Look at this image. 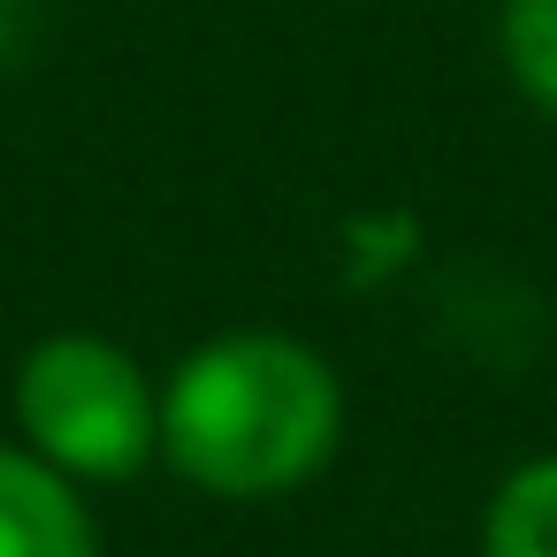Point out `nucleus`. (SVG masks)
Returning a JSON list of instances; mask_svg holds the SVG:
<instances>
[{
	"mask_svg": "<svg viewBox=\"0 0 557 557\" xmlns=\"http://www.w3.org/2000/svg\"><path fill=\"white\" fill-rule=\"evenodd\" d=\"M344 443L336 367L283 329H230L176 359L161 389V458L222 496L268 504L306 488Z\"/></svg>",
	"mask_w": 557,
	"mask_h": 557,
	"instance_id": "obj_1",
	"label": "nucleus"
},
{
	"mask_svg": "<svg viewBox=\"0 0 557 557\" xmlns=\"http://www.w3.org/2000/svg\"><path fill=\"white\" fill-rule=\"evenodd\" d=\"M16 428L70 481H131L161 450V389L115 336L62 329L16 367Z\"/></svg>",
	"mask_w": 557,
	"mask_h": 557,
	"instance_id": "obj_2",
	"label": "nucleus"
},
{
	"mask_svg": "<svg viewBox=\"0 0 557 557\" xmlns=\"http://www.w3.org/2000/svg\"><path fill=\"white\" fill-rule=\"evenodd\" d=\"M0 557H100V527L70 473L0 443Z\"/></svg>",
	"mask_w": 557,
	"mask_h": 557,
	"instance_id": "obj_3",
	"label": "nucleus"
},
{
	"mask_svg": "<svg viewBox=\"0 0 557 557\" xmlns=\"http://www.w3.org/2000/svg\"><path fill=\"white\" fill-rule=\"evenodd\" d=\"M481 557H557V450L496 481L481 511Z\"/></svg>",
	"mask_w": 557,
	"mask_h": 557,
	"instance_id": "obj_4",
	"label": "nucleus"
},
{
	"mask_svg": "<svg viewBox=\"0 0 557 557\" xmlns=\"http://www.w3.org/2000/svg\"><path fill=\"white\" fill-rule=\"evenodd\" d=\"M496 54H504L511 85L527 92V108H542L557 123V0H504Z\"/></svg>",
	"mask_w": 557,
	"mask_h": 557,
	"instance_id": "obj_5",
	"label": "nucleus"
}]
</instances>
